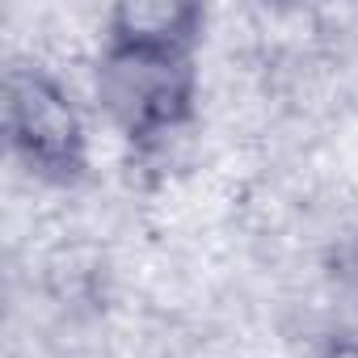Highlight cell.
<instances>
[{"label": "cell", "mask_w": 358, "mask_h": 358, "mask_svg": "<svg viewBox=\"0 0 358 358\" xmlns=\"http://www.w3.org/2000/svg\"><path fill=\"white\" fill-rule=\"evenodd\" d=\"M93 93L106 118L127 139L156 143L194 118V97H199L194 51L106 38V51L93 72Z\"/></svg>", "instance_id": "6da1fadb"}, {"label": "cell", "mask_w": 358, "mask_h": 358, "mask_svg": "<svg viewBox=\"0 0 358 358\" xmlns=\"http://www.w3.org/2000/svg\"><path fill=\"white\" fill-rule=\"evenodd\" d=\"M5 135L9 152L43 182H76L89 169V131L72 93L38 72L9 68L5 76Z\"/></svg>", "instance_id": "7a4b0ae2"}, {"label": "cell", "mask_w": 358, "mask_h": 358, "mask_svg": "<svg viewBox=\"0 0 358 358\" xmlns=\"http://www.w3.org/2000/svg\"><path fill=\"white\" fill-rule=\"evenodd\" d=\"M203 34V9L186 0H127L110 13L114 43H143L169 51H194Z\"/></svg>", "instance_id": "3957f363"}, {"label": "cell", "mask_w": 358, "mask_h": 358, "mask_svg": "<svg viewBox=\"0 0 358 358\" xmlns=\"http://www.w3.org/2000/svg\"><path fill=\"white\" fill-rule=\"evenodd\" d=\"M316 358H358V341L354 337H333Z\"/></svg>", "instance_id": "277c9868"}, {"label": "cell", "mask_w": 358, "mask_h": 358, "mask_svg": "<svg viewBox=\"0 0 358 358\" xmlns=\"http://www.w3.org/2000/svg\"><path fill=\"white\" fill-rule=\"evenodd\" d=\"M72 358H85V354H72Z\"/></svg>", "instance_id": "5b68a950"}]
</instances>
